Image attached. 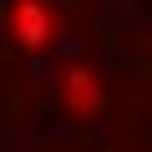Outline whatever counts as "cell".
Returning <instances> with one entry per match:
<instances>
[{
  "mask_svg": "<svg viewBox=\"0 0 152 152\" xmlns=\"http://www.w3.org/2000/svg\"><path fill=\"white\" fill-rule=\"evenodd\" d=\"M5 20H10V36L26 41V46H41V41L51 36V26H56L46 0H15V5L5 10Z\"/></svg>",
  "mask_w": 152,
  "mask_h": 152,
  "instance_id": "obj_1",
  "label": "cell"
},
{
  "mask_svg": "<svg viewBox=\"0 0 152 152\" xmlns=\"http://www.w3.org/2000/svg\"><path fill=\"white\" fill-rule=\"evenodd\" d=\"M66 102H71L76 112H86V107L96 102V86L86 81V71H76V76H71V81H66Z\"/></svg>",
  "mask_w": 152,
  "mask_h": 152,
  "instance_id": "obj_2",
  "label": "cell"
}]
</instances>
